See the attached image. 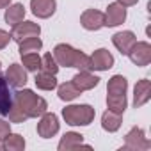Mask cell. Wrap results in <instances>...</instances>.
Masks as SVG:
<instances>
[{
	"mask_svg": "<svg viewBox=\"0 0 151 151\" xmlns=\"http://www.w3.org/2000/svg\"><path fill=\"white\" fill-rule=\"evenodd\" d=\"M53 57L59 66L64 68H77V69H91V57L73 46L60 43L53 48Z\"/></svg>",
	"mask_w": 151,
	"mask_h": 151,
	"instance_id": "cell-1",
	"label": "cell"
},
{
	"mask_svg": "<svg viewBox=\"0 0 151 151\" xmlns=\"http://www.w3.org/2000/svg\"><path fill=\"white\" fill-rule=\"evenodd\" d=\"M14 101L18 103V107L25 112L27 117H41L46 109H48V103L45 98L37 96L34 91L30 89H22L14 94Z\"/></svg>",
	"mask_w": 151,
	"mask_h": 151,
	"instance_id": "cell-2",
	"label": "cell"
},
{
	"mask_svg": "<svg viewBox=\"0 0 151 151\" xmlns=\"http://www.w3.org/2000/svg\"><path fill=\"white\" fill-rule=\"evenodd\" d=\"M94 116L96 110L91 105H68L62 109V117L69 126H89Z\"/></svg>",
	"mask_w": 151,
	"mask_h": 151,
	"instance_id": "cell-3",
	"label": "cell"
},
{
	"mask_svg": "<svg viewBox=\"0 0 151 151\" xmlns=\"http://www.w3.org/2000/svg\"><path fill=\"white\" fill-rule=\"evenodd\" d=\"M149 147H151V142L146 139L142 128L133 126L126 133V137H124V147L123 149H128V151H144V149H149Z\"/></svg>",
	"mask_w": 151,
	"mask_h": 151,
	"instance_id": "cell-4",
	"label": "cell"
},
{
	"mask_svg": "<svg viewBox=\"0 0 151 151\" xmlns=\"http://www.w3.org/2000/svg\"><path fill=\"white\" fill-rule=\"evenodd\" d=\"M128 57L130 60L135 64V66H147L151 62V45L146 43V41H139L132 46V50L128 52Z\"/></svg>",
	"mask_w": 151,
	"mask_h": 151,
	"instance_id": "cell-5",
	"label": "cell"
},
{
	"mask_svg": "<svg viewBox=\"0 0 151 151\" xmlns=\"http://www.w3.org/2000/svg\"><path fill=\"white\" fill-rule=\"evenodd\" d=\"M41 34V27L34 22H20L13 27L11 30V39H14L16 43L27 39V37H34Z\"/></svg>",
	"mask_w": 151,
	"mask_h": 151,
	"instance_id": "cell-6",
	"label": "cell"
},
{
	"mask_svg": "<svg viewBox=\"0 0 151 151\" xmlns=\"http://www.w3.org/2000/svg\"><path fill=\"white\" fill-rule=\"evenodd\" d=\"M59 132V119L53 112H45L41 121L37 123V135L43 139H50Z\"/></svg>",
	"mask_w": 151,
	"mask_h": 151,
	"instance_id": "cell-7",
	"label": "cell"
},
{
	"mask_svg": "<svg viewBox=\"0 0 151 151\" xmlns=\"http://www.w3.org/2000/svg\"><path fill=\"white\" fill-rule=\"evenodd\" d=\"M80 23L86 30H100L105 27V14L98 9H87L80 16Z\"/></svg>",
	"mask_w": 151,
	"mask_h": 151,
	"instance_id": "cell-8",
	"label": "cell"
},
{
	"mask_svg": "<svg viewBox=\"0 0 151 151\" xmlns=\"http://www.w3.org/2000/svg\"><path fill=\"white\" fill-rule=\"evenodd\" d=\"M103 14H105V27H117L126 20V7L121 6L119 2H114V4H109Z\"/></svg>",
	"mask_w": 151,
	"mask_h": 151,
	"instance_id": "cell-9",
	"label": "cell"
},
{
	"mask_svg": "<svg viewBox=\"0 0 151 151\" xmlns=\"http://www.w3.org/2000/svg\"><path fill=\"white\" fill-rule=\"evenodd\" d=\"M71 82L77 86L80 91H91V89H94V87L100 84V78L96 77V75H93L89 69H80V71L71 78Z\"/></svg>",
	"mask_w": 151,
	"mask_h": 151,
	"instance_id": "cell-10",
	"label": "cell"
},
{
	"mask_svg": "<svg viewBox=\"0 0 151 151\" xmlns=\"http://www.w3.org/2000/svg\"><path fill=\"white\" fill-rule=\"evenodd\" d=\"M114 66V57L109 50L105 48H100L96 50L93 55H91V69H96V71H107Z\"/></svg>",
	"mask_w": 151,
	"mask_h": 151,
	"instance_id": "cell-11",
	"label": "cell"
},
{
	"mask_svg": "<svg viewBox=\"0 0 151 151\" xmlns=\"http://www.w3.org/2000/svg\"><path fill=\"white\" fill-rule=\"evenodd\" d=\"M6 80H7V84L11 87L20 89V87H23L27 84V71L20 64H11L7 68V71H6Z\"/></svg>",
	"mask_w": 151,
	"mask_h": 151,
	"instance_id": "cell-12",
	"label": "cell"
},
{
	"mask_svg": "<svg viewBox=\"0 0 151 151\" xmlns=\"http://www.w3.org/2000/svg\"><path fill=\"white\" fill-rule=\"evenodd\" d=\"M112 43L114 46L123 53V55H128V52L132 50V46L137 43V37L132 30H123V32H117L112 36Z\"/></svg>",
	"mask_w": 151,
	"mask_h": 151,
	"instance_id": "cell-13",
	"label": "cell"
},
{
	"mask_svg": "<svg viewBox=\"0 0 151 151\" xmlns=\"http://www.w3.org/2000/svg\"><path fill=\"white\" fill-rule=\"evenodd\" d=\"M149 98H151V82L147 78H142L135 84V89H133V107L139 109L146 105Z\"/></svg>",
	"mask_w": 151,
	"mask_h": 151,
	"instance_id": "cell-14",
	"label": "cell"
},
{
	"mask_svg": "<svg viewBox=\"0 0 151 151\" xmlns=\"http://www.w3.org/2000/svg\"><path fill=\"white\" fill-rule=\"evenodd\" d=\"M30 9H32L34 16H37L41 20H46L55 13L57 2L55 0H30Z\"/></svg>",
	"mask_w": 151,
	"mask_h": 151,
	"instance_id": "cell-15",
	"label": "cell"
},
{
	"mask_svg": "<svg viewBox=\"0 0 151 151\" xmlns=\"http://www.w3.org/2000/svg\"><path fill=\"white\" fill-rule=\"evenodd\" d=\"M80 146H87V144H84V135H80L77 132H68V133H64V137L59 142V151L77 149ZM87 147H91V146H87Z\"/></svg>",
	"mask_w": 151,
	"mask_h": 151,
	"instance_id": "cell-16",
	"label": "cell"
},
{
	"mask_svg": "<svg viewBox=\"0 0 151 151\" xmlns=\"http://www.w3.org/2000/svg\"><path fill=\"white\" fill-rule=\"evenodd\" d=\"M13 105V96L9 93V84L6 78L0 77V116H7Z\"/></svg>",
	"mask_w": 151,
	"mask_h": 151,
	"instance_id": "cell-17",
	"label": "cell"
},
{
	"mask_svg": "<svg viewBox=\"0 0 151 151\" xmlns=\"http://www.w3.org/2000/svg\"><path fill=\"white\" fill-rule=\"evenodd\" d=\"M57 94L62 101H73L75 98H78L82 94V91L75 86L73 82H64L57 87Z\"/></svg>",
	"mask_w": 151,
	"mask_h": 151,
	"instance_id": "cell-18",
	"label": "cell"
},
{
	"mask_svg": "<svg viewBox=\"0 0 151 151\" xmlns=\"http://www.w3.org/2000/svg\"><path fill=\"white\" fill-rule=\"evenodd\" d=\"M9 9H6V22L11 25V27H14L16 23H20V22H23V18H25V7H23V4H9L7 6Z\"/></svg>",
	"mask_w": 151,
	"mask_h": 151,
	"instance_id": "cell-19",
	"label": "cell"
},
{
	"mask_svg": "<svg viewBox=\"0 0 151 151\" xmlns=\"http://www.w3.org/2000/svg\"><path fill=\"white\" fill-rule=\"evenodd\" d=\"M121 114H116L112 110H107L101 116V128L105 132H117L121 128Z\"/></svg>",
	"mask_w": 151,
	"mask_h": 151,
	"instance_id": "cell-20",
	"label": "cell"
},
{
	"mask_svg": "<svg viewBox=\"0 0 151 151\" xmlns=\"http://www.w3.org/2000/svg\"><path fill=\"white\" fill-rule=\"evenodd\" d=\"M37 89L41 91H52L57 87V78H55V75L52 73H45V71H39L36 73V78H34Z\"/></svg>",
	"mask_w": 151,
	"mask_h": 151,
	"instance_id": "cell-21",
	"label": "cell"
},
{
	"mask_svg": "<svg viewBox=\"0 0 151 151\" xmlns=\"http://www.w3.org/2000/svg\"><path fill=\"white\" fill-rule=\"evenodd\" d=\"M126 94H107V109L116 112V114H121L126 110Z\"/></svg>",
	"mask_w": 151,
	"mask_h": 151,
	"instance_id": "cell-22",
	"label": "cell"
},
{
	"mask_svg": "<svg viewBox=\"0 0 151 151\" xmlns=\"http://www.w3.org/2000/svg\"><path fill=\"white\" fill-rule=\"evenodd\" d=\"M128 89V80L123 75H114L107 84V93L109 94H126Z\"/></svg>",
	"mask_w": 151,
	"mask_h": 151,
	"instance_id": "cell-23",
	"label": "cell"
},
{
	"mask_svg": "<svg viewBox=\"0 0 151 151\" xmlns=\"http://www.w3.org/2000/svg\"><path fill=\"white\" fill-rule=\"evenodd\" d=\"M4 149L7 151H22L25 149V139L20 135V133H7V137L4 139Z\"/></svg>",
	"mask_w": 151,
	"mask_h": 151,
	"instance_id": "cell-24",
	"label": "cell"
},
{
	"mask_svg": "<svg viewBox=\"0 0 151 151\" xmlns=\"http://www.w3.org/2000/svg\"><path fill=\"white\" fill-rule=\"evenodd\" d=\"M18 46H20V48H18L20 55H23V53H30V52L41 50V48H43V41L39 39V36H34V37H27V39L20 41Z\"/></svg>",
	"mask_w": 151,
	"mask_h": 151,
	"instance_id": "cell-25",
	"label": "cell"
},
{
	"mask_svg": "<svg viewBox=\"0 0 151 151\" xmlns=\"http://www.w3.org/2000/svg\"><path fill=\"white\" fill-rule=\"evenodd\" d=\"M22 62H23V66H25L27 71H34V73H37V69L41 68V57H39L36 52L23 53V55H22Z\"/></svg>",
	"mask_w": 151,
	"mask_h": 151,
	"instance_id": "cell-26",
	"label": "cell"
},
{
	"mask_svg": "<svg viewBox=\"0 0 151 151\" xmlns=\"http://www.w3.org/2000/svg\"><path fill=\"white\" fill-rule=\"evenodd\" d=\"M39 69L45 71V73L57 75V71H59V64H57V60H55V57H53L52 53H45V55L41 57V68H39Z\"/></svg>",
	"mask_w": 151,
	"mask_h": 151,
	"instance_id": "cell-27",
	"label": "cell"
},
{
	"mask_svg": "<svg viewBox=\"0 0 151 151\" xmlns=\"http://www.w3.org/2000/svg\"><path fill=\"white\" fill-rule=\"evenodd\" d=\"M7 116H9L11 123H23L25 119H29V117L25 116V112L18 107V103H16V101H13V105H11L9 112H7Z\"/></svg>",
	"mask_w": 151,
	"mask_h": 151,
	"instance_id": "cell-28",
	"label": "cell"
},
{
	"mask_svg": "<svg viewBox=\"0 0 151 151\" xmlns=\"http://www.w3.org/2000/svg\"><path fill=\"white\" fill-rule=\"evenodd\" d=\"M11 132V123L4 121V119H0V140H4L7 137V133Z\"/></svg>",
	"mask_w": 151,
	"mask_h": 151,
	"instance_id": "cell-29",
	"label": "cell"
},
{
	"mask_svg": "<svg viewBox=\"0 0 151 151\" xmlns=\"http://www.w3.org/2000/svg\"><path fill=\"white\" fill-rule=\"evenodd\" d=\"M9 41H11V34L0 29V50H4V48L9 45Z\"/></svg>",
	"mask_w": 151,
	"mask_h": 151,
	"instance_id": "cell-30",
	"label": "cell"
},
{
	"mask_svg": "<svg viewBox=\"0 0 151 151\" xmlns=\"http://www.w3.org/2000/svg\"><path fill=\"white\" fill-rule=\"evenodd\" d=\"M117 2H119L121 6H124V7H130V6H135L139 0H117Z\"/></svg>",
	"mask_w": 151,
	"mask_h": 151,
	"instance_id": "cell-31",
	"label": "cell"
},
{
	"mask_svg": "<svg viewBox=\"0 0 151 151\" xmlns=\"http://www.w3.org/2000/svg\"><path fill=\"white\" fill-rule=\"evenodd\" d=\"M11 4V0H0V9H4V7H7Z\"/></svg>",
	"mask_w": 151,
	"mask_h": 151,
	"instance_id": "cell-32",
	"label": "cell"
},
{
	"mask_svg": "<svg viewBox=\"0 0 151 151\" xmlns=\"http://www.w3.org/2000/svg\"><path fill=\"white\" fill-rule=\"evenodd\" d=\"M0 149H4V146H2V144H0Z\"/></svg>",
	"mask_w": 151,
	"mask_h": 151,
	"instance_id": "cell-33",
	"label": "cell"
}]
</instances>
